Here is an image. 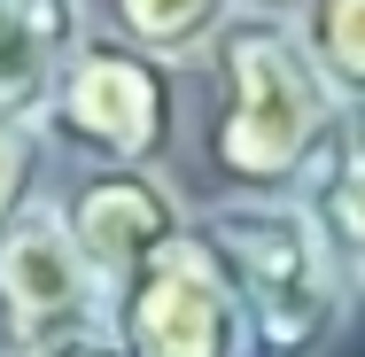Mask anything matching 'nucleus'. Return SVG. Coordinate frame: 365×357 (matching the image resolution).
<instances>
[{
	"instance_id": "10",
	"label": "nucleus",
	"mask_w": 365,
	"mask_h": 357,
	"mask_svg": "<svg viewBox=\"0 0 365 357\" xmlns=\"http://www.w3.org/2000/svg\"><path fill=\"white\" fill-rule=\"evenodd\" d=\"M295 31L311 47V63L327 71L334 101L365 117V0H311L295 16Z\"/></svg>"
},
{
	"instance_id": "12",
	"label": "nucleus",
	"mask_w": 365,
	"mask_h": 357,
	"mask_svg": "<svg viewBox=\"0 0 365 357\" xmlns=\"http://www.w3.org/2000/svg\"><path fill=\"white\" fill-rule=\"evenodd\" d=\"M47 357H125L109 334H93V342H71V350H47Z\"/></svg>"
},
{
	"instance_id": "9",
	"label": "nucleus",
	"mask_w": 365,
	"mask_h": 357,
	"mask_svg": "<svg viewBox=\"0 0 365 357\" xmlns=\"http://www.w3.org/2000/svg\"><path fill=\"white\" fill-rule=\"evenodd\" d=\"M233 16H241V0H93V24L101 31L133 39V47L163 55V63L202 55Z\"/></svg>"
},
{
	"instance_id": "7",
	"label": "nucleus",
	"mask_w": 365,
	"mask_h": 357,
	"mask_svg": "<svg viewBox=\"0 0 365 357\" xmlns=\"http://www.w3.org/2000/svg\"><path fill=\"white\" fill-rule=\"evenodd\" d=\"M86 31L93 0H0V117L39 125Z\"/></svg>"
},
{
	"instance_id": "8",
	"label": "nucleus",
	"mask_w": 365,
	"mask_h": 357,
	"mask_svg": "<svg viewBox=\"0 0 365 357\" xmlns=\"http://www.w3.org/2000/svg\"><path fill=\"white\" fill-rule=\"evenodd\" d=\"M295 195H303V210L319 217L327 249L342 257V272H350V287H358V303H365V117L358 109L334 117V133L311 155V171H303Z\"/></svg>"
},
{
	"instance_id": "3",
	"label": "nucleus",
	"mask_w": 365,
	"mask_h": 357,
	"mask_svg": "<svg viewBox=\"0 0 365 357\" xmlns=\"http://www.w3.org/2000/svg\"><path fill=\"white\" fill-rule=\"evenodd\" d=\"M39 140L55 163H155L179 179L187 78H179V63L93 24L47 101V117H39Z\"/></svg>"
},
{
	"instance_id": "13",
	"label": "nucleus",
	"mask_w": 365,
	"mask_h": 357,
	"mask_svg": "<svg viewBox=\"0 0 365 357\" xmlns=\"http://www.w3.org/2000/svg\"><path fill=\"white\" fill-rule=\"evenodd\" d=\"M241 8H257V16H303L311 0H241Z\"/></svg>"
},
{
	"instance_id": "11",
	"label": "nucleus",
	"mask_w": 365,
	"mask_h": 357,
	"mask_svg": "<svg viewBox=\"0 0 365 357\" xmlns=\"http://www.w3.org/2000/svg\"><path fill=\"white\" fill-rule=\"evenodd\" d=\"M47 187H55V155H47V140H39V125L0 117V225H8L16 210H31Z\"/></svg>"
},
{
	"instance_id": "4",
	"label": "nucleus",
	"mask_w": 365,
	"mask_h": 357,
	"mask_svg": "<svg viewBox=\"0 0 365 357\" xmlns=\"http://www.w3.org/2000/svg\"><path fill=\"white\" fill-rule=\"evenodd\" d=\"M109 334V287L86 264L55 195L0 225V357H47Z\"/></svg>"
},
{
	"instance_id": "1",
	"label": "nucleus",
	"mask_w": 365,
	"mask_h": 357,
	"mask_svg": "<svg viewBox=\"0 0 365 357\" xmlns=\"http://www.w3.org/2000/svg\"><path fill=\"white\" fill-rule=\"evenodd\" d=\"M179 78H187V148H179L187 202L295 195L311 155L327 148L334 117H342L295 16L241 8L202 55L179 63Z\"/></svg>"
},
{
	"instance_id": "6",
	"label": "nucleus",
	"mask_w": 365,
	"mask_h": 357,
	"mask_svg": "<svg viewBox=\"0 0 365 357\" xmlns=\"http://www.w3.org/2000/svg\"><path fill=\"white\" fill-rule=\"evenodd\" d=\"M55 210L78 233L86 264L101 272V287H117L140 272L155 249H171L187 225H195V202L171 171L155 163H55Z\"/></svg>"
},
{
	"instance_id": "5",
	"label": "nucleus",
	"mask_w": 365,
	"mask_h": 357,
	"mask_svg": "<svg viewBox=\"0 0 365 357\" xmlns=\"http://www.w3.org/2000/svg\"><path fill=\"white\" fill-rule=\"evenodd\" d=\"M109 342L125 357H257L249 311L195 225L109 295Z\"/></svg>"
},
{
	"instance_id": "2",
	"label": "nucleus",
	"mask_w": 365,
	"mask_h": 357,
	"mask_svg": "<svg viewBox=\"0 0 365 357\" xmlns=\"http://www.w3.org/2000/svg\"><path fill=\"white\" fill-rule=\"evenodd\" d=\"M195 233L210 241L218 272L241 295L257 357H334L350 342V319L365 303L342 272V257L327 249L319 217L303 210V195L195 202Z\"/></svg>"
}]
</instances>
